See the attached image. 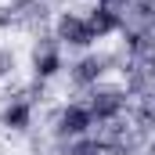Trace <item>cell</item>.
Wrapping results in <instances>:
<instances>
[{
	"label": "cell",
	"instance_id": "obj_1",
	"mask_svg": "<svg viewBox=\"0 0 155 155\" xmlns=\"http://www.w3.org/2000/svg\"><path fill=\"white\" fill-rule=\"evenodd\" d=\"M94 29H90V18H79L72 11H65L58 18V43H72V47H87L94 43Z\"/></svg>",
	"mask_w": 155,
	"mask_h": 155
},
{
	"label": "cell",
	"instance_id": "obj_2",
	"mask_svg": "<svg viewBox=\"0 0 155 155\" xmlns=\"http://www.w3.org/2000/svg\"><path fill=\"white\" fill-rule=\"evenodd\" d=\"M123 105H126V94L116 90V87H101V90H94V97H90V116L97 119V123H112V119L123 112Z\"/></svg>",
	"mask_w": 155,
	"mask_h": 155
},
{
	"label": "cell",
	"instance_id": "obj_3",
	"mask_svg": "<svg viewBox=\"0 0 155 155\" xmlns=\"http://www.w3.org/2000/svg\"><path fill=\"white\" fill-rule=\"evenodd\" d=\"M90 123H94V116H90L87 105H69V108L61 112V119H58V137H65V141L87 137Z\"/></svg>",
	"mask_w": 155,
	"mask_h": 155
},
{
	"label": "cell",
	"instance_id": "obj_4",
	"mask_svg": "<svg viewBox=\"0 0 155 155\" xmlns=\"http://www.w3.org/2000/svg\"><path fill=\"white\" fill-rule=\"evenodd\" d=\"M33 65H36V76L47 79L61 69V58H58V36H43V43H36V54H33Z\"/></svg>",
	"mask_w": 155,
	"mask_h": 155
},
{
	"label": "cell",
	"instance_id": "obj_5",
	"mask_svg": "<svg viewBox=\"0 0 155 155\" xmlns=\"http://www.w3.org/2000/svg\"><path fill=\"white\" fill-rule=\"evenodd\" d=\"M105 72V58H97V54H87V58H79L76 65H72V83L76 87H90V83H97Z\"/></svg>",
	"mask_w": 155,
	"mask_h": 155
},
{
	"label": "cell",
	"instance_id": "obj_6",
	"mask_svg": "<svg viewBox=\"0 0 155 155\" xmlns=\"http://www.w3.org/2000/svg\"><path fill=\"white\" fill-rule=\"evenodd\" d=\"M90 29H94V36H108L112 29H119V11L116 7H108V4H101L94 15H90Z\"/></svg>",
	"mask_w": 155,
	"mask_h": 155
},
{
	"label": "cell",
	"instance_id": "obj_7",
	"mask_svg": "<svg viewBox=\"0 0 155 155\" xmlns=\"http://www.w3.org/2000/svg\"><path fill=\"white\" fill-rule=\"evenodd\" d=\"M29 119H33L29 101H11V105L4 108V126H11V130H25Z\"/></svg>",
	"mask_w": 155,
	"mask_h": 155
},
{
	"label": "cell",
	"instance_id": "obj_8",
	"mask_svg": "<svg viewBox=\"0 0 155 155\" xmlns=\"http://www.w3.org/2000/svg\"><path fill=\"white\" fill-rule=\"evenodd\" d=\"M65 155H105V141H97V137H76V141H69L65 144Z\"/></svg>",
	"mask_w": 155,
	"mask_h": 155
},
{
	"label": "cell",
	"instance_id": "obj_9",
	"mask_svg": "<svg viewBox=\"0 0 155 155\" xmlns=\"http://www.w3.org/2000/svg\"><path fill=\"white\" fill-rule=\"evenodd\" d=\"M11 72H15V54H11L7 47H0V79L11 76Z\"/></svg>",
	"mask_w": 155,
	"mask_h": 155
},
{
	"label": "cell",
	"instance_id": "obj_10",
	"mask_svg": "<svg viewBox=\"0 0 155 155\" xmlns=\"http://www.w3.org/2000/svg\"><path fill=\"white\" fill-rule=\"evenodd\" d=\"M15 18H18V15H15V7H0V29H4V25H11Z\"/></svg>",
	"mask_w": 155,
	"mask_h": 155
},
{
	"label": "cell",
	"instance_id": "obj_11",
	"mask_svg": "<svg viewBox=\"0 0 155 155\" xmlns=\"http://www.w3.org/2000/svg\"><path fill=\"white\" fill-rule=\"evenodd\" d=\"M101 4H108V7H112V4H116V0H101Z\"/></svg>",
	"mask_w": 155,
	"mask_h": 155
},
{
	"label": "cell",
	"instance_id": "obj_12",
	"mask_svg": "<svg viewBox=\"0 0 155 155\" xmlns=\"http://www.w3.org/2000/svg\"><path fill=\"white\" fill-rule=\"evenodd\" d=\"M15 4H22V0H15Z\"/></svg>",
	"mask_w": 155,
	"mask_h": 155
}]
</instances>
